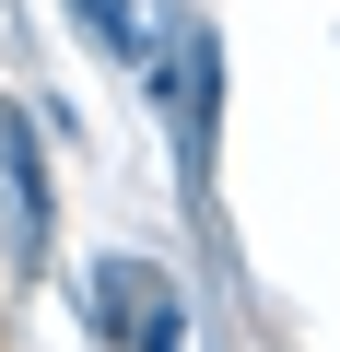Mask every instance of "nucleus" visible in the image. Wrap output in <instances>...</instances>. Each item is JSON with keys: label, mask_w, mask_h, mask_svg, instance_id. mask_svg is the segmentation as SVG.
Segmentation results:
<instances>
[{"label": "nucleus", "mask_w": 340, "mask_h": 352, "mask_svg": "<svg viewBox=\"0 0 340 352\" xmlns=\"http://www.w3.org/2000/svg\"><path fill=\"white\" fill-rule=\"evenodd\" d=\"M0 164H12V223H24V247L47 235V188H36V129L0 106Z\"/></svg>", "instance_id": "f257e3e1"}, {"label": "nucleus", "mask_w": 340, "mask_h": 352, "mask_svg": "<svg viewBox=\"0 0 340 352\" xmlns=\"http://www.w3.org/2000/svg\"><path fill=\"white\" fill-rule=\"evenodd\" d=\"M129 340H141V352H188V329H177V305H152V317H141Z\"/></svg>", "instance_id": "f03ea898"}]
</instances>
